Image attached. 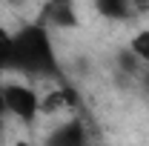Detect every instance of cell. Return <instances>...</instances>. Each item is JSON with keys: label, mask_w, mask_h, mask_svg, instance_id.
I'll list each match as a JSON object with an SVG mask.
<instances>
[{"label": "cell", "mask_w": 149, "mask_h": 146, "mask_svg": "<svg viewBox=\"0 0 149 146\" xmlns=\"http://www.w3.org/2000/svg\"><path fill=\"white\" fill-rule=\"evenodd\" d=\"M12 72L26 80H49V83H66V74L60 66L55 37L37 20L20 23L15 29V52H12Z\"/></svg>", "instance_id": "6da1fadb"}, {"label": "cell", "mask_w": 149, "mask_h": 146, "mask_svg": "<svg viewBox=\"0 0 149 146\" xmlns=\"http://www.w3.org/2000/svg\"><path fill=\"white\" fill-rule=\"evenodd\" d=\"M0 95H3V106L12 120H17L23 126H35L40 120V95L32 83L23 80H3L0 83Z\"/></svg>", "instance_id": "7a4b0ae2"}, {"label": "cell", "mask_w": 149, "mask_h": 146, "mask_svg": "<svg viewBox=\"0 0 149 146\" xmlns=\"http://www.w3.org/2000/svg\"><path fill=\"white\" fill-rule=\"evenodd\" d=\"M35 20L40 26H46L49 32H72L80 26L77 0H43Z\"/></svg>", "instance_id": "3957f363"}, {"label": "cell", "mask_w": 149, "mask_h": 146, "mask_svg": "<svg viewBox=\"0 0 149 146\" xmlns=\"http://www.w3.org/2000/svg\"><path fill=\"white\" fill-rule=\"evenodd\" d=\"M40 146H92L89 129L83 123L80 115H69L63 120H57L55 126L43 135Z\"/></svg>", "instance_id": "277c9868"}, {"label": "cell", "mask_w": 149, "mask_h": 146, "mask_svg": "<svg viewBox=\"0 0 149 146\" xmlns=\"http://www.w3.org/2000/svg\"><path fill=\"white\" fill-rule=\"evenodd\" d=\"M77 106V92L69 83L52 86L46 95H40V117H57V115H74Z\"/></svg>", "instance_id": "5b68a950"}, {"label": "cell", "mask_w": 149, "mask_h": 146, "mask_svg": "<svg viewBox=\"0 0 149 146\" xmlns=\"http://www.w3.org/2000/svg\"><path fill=\"white\" fill-rule=\"evenodd\" d=\"M95 12L100 15L103 20H132V0H92Z\"/></svg>", "instance_id": "8992f818"}, {"label": "cell", "mask_w": 149, "mask_h": 146, "mask_svg": "<svg viewBox=\"0 0 149 146\" xmlns=\"http://www.w3.org/2000/svg\"><path fill=\"white\" fill-rule=\"evenodd\" d=\"M126 52H129L143 69H149V26L143 29H138L135 35L129 37V43H126Z\"/></svg>", "instance_id": "52a82bcc"}, {"label": "cell", "mask_w": 149, "mask_h": 146, "mask_svg": "<svg viewBox=\"0 0 149 146\" xmlns=\"http://www.w3.org/2000/svg\"><path fill=\"white\" fill-rule=\"evenodd\" d=\"M12 52H15V29L0 23V80L12 72Z\"/></svg>", "instance_id": "ba28073f"}, {"label": "cell", "mask_w": 149, "mask_h": 146, "mask_svg": "<svg viewBox=\"0 0 149 146\" xmlns=\"http://www.w3.org/2000/svg\"><path fill=\"white\" fill-rule=\"evenodd\" d=\"M132 17H149V0H132Z\"/></svg>", "instance_id": "9c48e42d"}, {"label": "cell", "mask_w": 149, "mask_h": 146, "mask_svg": "<svg viewBox=\"0 0 149 146\" xmlns=\"http://www.w3.org/2000/svg\"><path fill=\"white\" fill-rule=\"evenodd\" d=\"M17 146H32V143H26V140H20V143H17Z\"/></svg>", "instance_id": "30bf717a"}, {"label": "cell", "mask_w": 149, "mask_h": 146, "mask_svg": "<svg viewBox=\"0 0 149 146\" xmlns=\"http://www.w3.org/2000/svg\"><path fill=\"white\" fill-rule=\"evenodd\" d=\"M9 3H20V0H9Z\"/></svg>", "instance_id": "8fae6325"}]
</instances>
